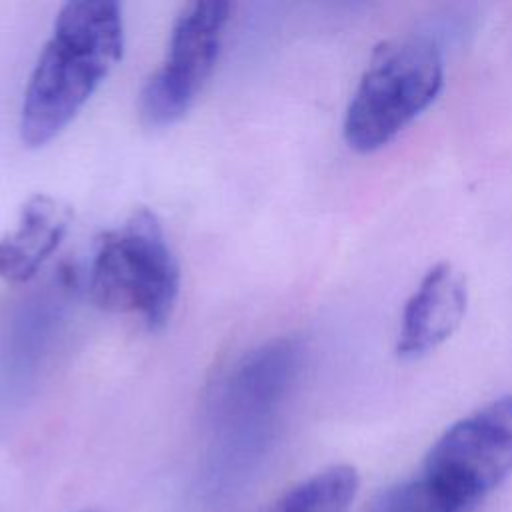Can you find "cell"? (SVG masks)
Listing matches in <instances>:
<instances>
[{"instance_id":"1","label":"cell","mask_w":512,"mask_h":512,"mask_svg":"<svg viewBox=\"0 0 512 512\" xmlns=\"http://www.w3.org/2000/svg\"><path fill=\"white\" fill-rule=\"evenodd\" d=\"M122 8L112 0L66 2L24 92L20 138L42 146L58 136L118 64Z\"/></svg>"},{"instance_id":"2","label":"cell","mask_w":512,"mask_h":512,"mask_svg":"<svg viewBox=\"0 0 512 512\" xmlns=\"http://www.w3.org/2000/svg\"><path fill=\"white\" fill-rule=\"evenodd\" d=\"M444 58L428 34L382 42L370 56L344 114V140L356 152L392 142L440 94Z\"/></svg>"},{"instance_id":"3","label":"cell","mask_w":512,"mask_h":512,"mask_svg":"<svg viewBox=\"0 0 512 512\" xmlns=\"http://www.w3.org/2000/svg\"><path fill=\"white\" fill-rule=\"evenodd\" d=\"M92 302L116 314H138L160 330L178 300L180 268L158 218L140 208L100 236L88 272Z\"/></svg>"},{"instance_id":"4","label":"cell","mask_w":512,"mask_h":512,"mask_svg":"<svg viewBox=\"0 0 512 512\" xmlns=\"http://www.w3.org/2000/svg\"><path fill=\"white\" fill-rule=\"evenodd\" d=\"M512 472V396L448 426L412 476L432 512H472Z\"/></svg>"},{"instance_id":"5","label":"cell","mask_w":512,"mask_h":512,"mask_svg":"<svg viewBox=\"0 0 512 512\" xmlns=\"http://www.w3.org/2000/svg\"><path fill=\"white\" fill-rule=\"evenodd\" d=\"M228 20L230 4L224 0H198L180 10L166 60L140 92L138 110L144 124L170 126L190 110L216 66Z\"/></svg>"},{"instance_id":"6","label":"cell","mask_w":512,"mask_h":512,"mask_svg":"<svg viewBox=\"0 0 512 512\" xmlns=\"http://www.w3.org/2000/svg\"><path fill=\"white\" fill-rule=\"evenodd\" d=\"M466 306L468 288L464 274L450 262L434 264L402 310L396 354L404 360L430 354L454 334L464 320Z\"/></svg>"},{"instance_id":"7","label":"cell","mask_w":512,"mask_h":512,"mask_svg":"<svg viewBox=\"0 0 512 512\" xmlns=\"http://www.w3.org/2000/svg\"><path fill=\"white\" fill-rule=\"evenodd\" d=\"M304 348L298 338H278L246 354L230 372L222 404L228 416H262L274 408L292 388L300 374Z\"/></svg>"},{"instance_id":"8","label":"cell","mask_w":512,"mask_h":512,"mask_svg":"<svg viewBox=\"0 0 512 512\" xmlns=\"http://www.w3.org/2000/svg\"><path fill=\"white\" fill-rule=\"evenodd\" d=\"M70 226V208L48 196H32L12 232L0 238V278L12 284L28 282L54 254Z\"/></svg>"},{"instance_id":"9","label":"cell","mask_w":512,"mask_h":512,"mask_svg":"<svg viewBox=\"0 0 512 512\" xmlns=\"http://www.w3.org/2000/svg\"><path fill=\"white\" fill-rule=\"evenodd\" d=\"M358 484L354 466L334 464L288 488L266 512H348Z\"/></svg>"}]
</instances>
